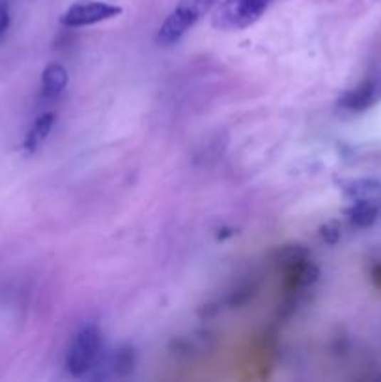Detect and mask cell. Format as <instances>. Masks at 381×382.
<instances>
[{
  "mask_svg": "<svg viewBox=\"0 0 381 382\" xmlns=\"http://www.w3.org/2000/svg\"><path fill=\"white\" fill-rule=\"evenodd\" d=\"M221 0H179L169 14V17L163 21L161 28L157 30V38H155L157 43L163 47L178 43Z\"/></svg>",
  "mask_w": 381,
  "mask_h": 382,
  "instance_id": "6da1fadb",
  "label": "cell"
},
{
  "mask_svg": "<svg viewBox=\"0 0 381 382\" xmlns=\"http://www.w3.org/2000/svg\"><path fill=\"white\" fill-rule=\"evenodd\" d=\"M275 0H221L212 15L213 28L238 32L253 26L271 8Z\"/></svg>",
  "mask_w": 381,
  "mask_h": 382,
  "instance_id": "7a4b0ae2",
  "label": "cell"
},
{
  "mask_svg": "<svg viewBox=\"0 0 381 382\" xmlns=\"http://www.w3.org/2000/svg\"><path fill=\"white\" fill-rule=\"evenodd\" d=\"M103 345V334L95 324L80 329L70 345L66 356V369L71 377H85L98 362Z\"/></svg>",
  "mask_w": 381,
  "mask_h": 382,
  "instance_id": "3957f363",
  "label": "cell"
},
{
  "mask_svg": "<svg viewBox=\"0 0 381 382\" xmlns=\"http://www.w3.org/2000/svg\"><path fill=\"white\" fill-rule=\"evenodd\" d=\"M120 14H122L120 6L99 2V0H80L64 11V15L60 17V23L68 28H80V26H90L114 19Z\"/></svg>",
  "mask_w": 381,
  "mask_h": 382,
  "instance_id": "277c9868",
  "label": "cell"
},
{
  "mask_svg": "<svg viewBox=\"0 0 381 382\" xmlns=\"http://www.w3.org/2000/svg\"><path fill=\"white\" fill-rule=\"evenodd\" d=\"M381 101V77H370L355 88L348 90L338 99V107L348 112H365Z\"/></svg>",
  "mask_w": 381,
  "mask_h": 382,
  "instance_id": "5b68a950",
  "label": "cell"
},
{
  "mask_svg": "<svg viewBox=\"0 0 381 382\" xmlns=\"http://www.w3.org/2000/svg\"><path fill=\"white\" fill-rule=\"evenodd\" d=\"M68 86V71L62 64H49L41 75V95L45 99H56Z\"/></svg>",
  "mask_w": 381,
  "mask_h": 382,
  "instance_id": "8992f818",
  "label": "cell"
},
{
  "mask_svg": "<svg viewBox=\"0 0 381 382\" xmlns=\"http://www.w3.org/2000/svg\"><path fill=\"white\" fill-rule=\"evenodd\" d=\"M56 123V114L55 112H45L41 114L40 118L36 120L34 125L30 127V131L26 132L25 142H23V147H25L26 153H34L38 149L41 142H43L45 138L49 137L53 127H55Z\"/></svg>",
  "mask_w": 381,
  "mask_h": 382,
  "instance_id": "52a82bcc",
  "label": "cell"
},
{
  "mask_svg": "<svg viewBox=\"0 0 381 382\" xmlns=\"http://www.w3.org/2000/svg\"><path fill=\"white\" fill-rule=\"evenodd\" d=\"M346 216L357 228H370L377 218V207L370 200H357L346 209Z\"/></svg>",
  "mask_w": 381,
  "mask_h": 382,
  "instance_id": "ba28073f",
  "label": "cell"
},
{
  "mask_svg": "<svg viewBox=\"0 0 381 382\" xmlns=\"http://www.w3.org/2000/svg\"><path fill=\"white\" fill-rule=\"evenodd\" d=\"M212 341V334L198 332L193 336H185L172 341L174 354H193V353H206L208 351V343Z\"/></svg>",
  "mask_w": 381,
  "mask_h": 382,
  "instance_id": "9c48e42d",
  "label": "cell"
},
{
  "mask_svg": "<svg viewBox=\"0 0 381 382\" xmlns=\"http://www.w3.org/2000/svg\"><path fill=\"white\" fill-rule=\"evenodd\" d=\"M344 192L355 200H370L372 196L381 194V183L374 181V179H355V181H348L344 185Z\"/></svg>",
  "mask_w": 381,
  "mask_h": 382,
  "instance_id": "30bf717a",
  "label": "cell"
},
{
  "mask_svg": "<svg viewBox=\"0 0 381 382\" xmlns=\"http://www.w3.org/2000/svg\"><path fill=\"white\" fill-rule=\"evenodd\" d=\"M308 258H310V254H308V250L303 245H288L275 252V263H277L281 269H284L288 265L308 260Z\"/></svg>",
  "mask_w": 381,
  "mask_h": 382,
  "instance_id": "8fae6325",
  "label": "cell"
},
{
  "mask_svg": "<svg viewBox=\"0 0 381 382\" xmlns=\"http://www.w3.org/2000/svg\"><path fill=\"white\" fill-rule=\"evenodd\" d=\"M113 368H114V373H118V375H129V373L133 371V368H135L133 347H129V345L120 347L118 353L114 354Z\"/></svg>",
  "mask_w": 381,
  "mask_h": 382,
  "instance_id": "7c38bea8",
  "label": "cell"
},
{
  "mask_svg": "<svg viewBox=\"0 0 381 382\" xmlns=\"http://www.w3.org/2000/svg\"><path fill=\"white\" fill-rule=\"evenodd\" d=\"M340 224H338L337 221H331L327 222V224H323L322 228H320V237H322V240L325 243V245H337L338 240H340Z\"/></svg>",
  "mask_w": 381,
  "mask_h": 382,
  "instance_id": "4fadbf2b",
  "label": "cell"
},
{
  "mask_svg": "<svg viewBox=\"0 0 381 382\" xmlns=\"http://www.w3.org/2000/svg\"><path fill=\"white\" fill-rule=\"evenodd\" d=\"M10 23H11V17H10V8H8V2L0 0V38L8 32Z\"/></svg>",
  "mask_w": 381,
  "mask_h": 382,
  "instance_id": "5bb4252c",
  "label": "cell"
}]
</instances>
